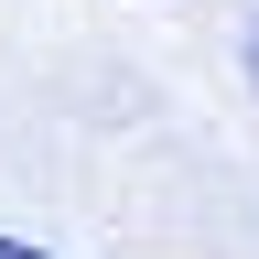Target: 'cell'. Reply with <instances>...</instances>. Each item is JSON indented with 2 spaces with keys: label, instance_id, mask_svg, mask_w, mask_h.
<instances>
[{
  "label": "cell",
  "instance_id": "6da1fadb",
  "mask_svg": "<svg viewBox=\"0 0 259 259\" xmlns=\"http://www.w3.org/2000/svg\"><path fill=\"white\" fill-rule=\"evenodd\" d=\"M0 259H44V248H22V238H0Z\"/></svg>",
  "mask_w": 259,
  "mask_h": 259
},
{
  "label": "cell",
  "instance_id": "7a4b0ae2",
  "mask_svg": "<svg viewBox=\"0 0 259 259\" xmlns=\"http://www.w3.org/2000/svg\"><path fill=\"white\" fill-rule=\"evenodd\" d=\"M248 65H259V44H248Z\"/></svg>",
  "mask_w": 259,
  "mask_h": 259
}]
</instances>
